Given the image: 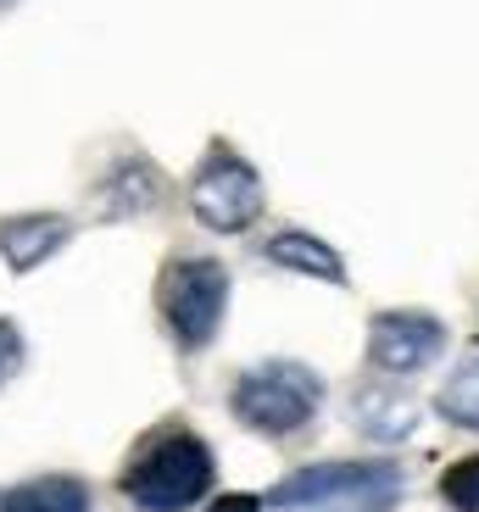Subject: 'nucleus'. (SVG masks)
<instances>
[{
	"label": "nucleus",
	"instance_id": "f257e3e1",
	"mask_svg": "<svg viewBox=\"0 0 479 512\" xmlns=\"http://www.w3.org/2000/svg\"><path fill=\"white\" fill-rule=\"evenodd\" d=\"M123 490H129L134 507L145 512H184L212 490V451L207 440L184 435V429H168L140 446V457L129 462L123 474Z\"/></svg>",
	"mask_w": 479,
	"mask_h": 512
},
{
	"label": "nucleus",
	"instance_id": "f03ea898",
	"mask_svg": "<svg viewBox=\"0 0 479 512\" xmlns=\"http://www.w3.org/2000/svg\"><path fill=\"white\" fill-rule=\"evenodd\" d=\"M279 512H390L402 501L396 462H312L273 490Z\"/></svg>",
	"mask_w": 479,
	"mask_h": 512
},
{
	"label": "nucleus",
	"instance_id": "7ed1b4c3",
	"mask_svg": "<svg viewBox=\"0 0 479 512\" xmlns=\"http://www.w3.org/2000/svg\"><path fill=\"white\" fill-rule=\"evenodd\" d=\"M229 401L240 412V423H251L262 435H296V429L312 423V412L324 401V384L301 362H262L234 384Z\"/></svg>",
	"mask_w": 479,
	"mask_h": 512
},
{
	"label": "nucleus",
	"instance_id": "20e7f679",
	"mask_svg": "<svg viewBox=\"0 0 479 512\" xmlns=\"http://www.w3.org/2000/svg\"><path fill=\"white\" fill-rule=\"evenodd\" d=\"M229 307V273L212 256H179L162 273V318H168L179 346H207Z\"/></svg>",
	"mask_w": 479,
	"mask_h": 512
},
{
	"label": "nucleus",
	"instance_id": "39448f33",
	"mask_svg": "<svg viewBox=\"0 0 479 512\" xmlns=\"http://www.w3.org/2000/svg\"><path fill=\"white\" fill-rule=\"evenodd\" d=\"M190 212L207 229H218V234H240V229H251V223L262 218V179H257V167L251 162H240L234 151H212L207 156V167L195 173V184H190Z\"/></svg>",
	"mask_w": 479,
	"mask_h": 512
},
{
	"label": "nucleus",
	"instance_id": "423d86ee",
	"mask_svg": "<svg viewBox=\"0 0 479 512\" xmlns=\"http://www.w3.org/2000/svg\"><path fill=\"white\" fill-rule=\"evenodd\" d=\"M446 329L424 312H385L374 318V334H368V362L385 373H418L441 357Z\"/></svg>",
	"mask_w": 479,
	"mask_h": 512
},
{
	"label": "nucleus",
	"instance_id": "0eeeda50",
	"mask_svg": "<svg viewBox=\"0 0 479 512\" xmlns=\"http://www.w3.org/2000/svg\"><path fill=\"white\" fill-rule=\"evenodd\" d=\"M73 240V223L56 218V212H28V218H6L0 223V256H6V268L17 273H34L39 262L51 251Z\"/></svg>",
	"mask_w": 479,
	"mask_h": 512
},
{
	"label": "nucleus",
	"instance_id": "6e6552de",
	"mask_svg": "<svg viewBox=\"0 0 479 512\" xmlns=\"http://www.w3.org/2000/svg\"><path fill=\"white\" fill-rule=\"evenodd\" d=\"M351 423L363 429L368 440H407L418 429V401L407 390H390V384H363L351 396Z\"/></svg>",
	"mask_w": 479,
	"mask_h": 512
},
{
	"label": "nucleus",
	"instance_id": "1a4fd4ad",
	"mask_svg": "<svg viewBox=\"0 0 479 512\" xmlns=\"http://www.w3.org/2000/svg\"><path fill=\"white\" fill-rule=\"evenodd\" d=\"M268 262H279V268H296L307 273V279H324V284H346V262H340L335 251H329L318 234H301V229H285L268 240Z\"/></svg>",
	"mask_w": 479,
	"mask_h": 512
},
{
	"label": "nucleus",
	"instance_id": "9d476101",
	"mask_svg": "<svg viewBox=\"0 0 479 512\" xmlns=\"http://www.w3.org/2000/svg\"><path fill=\"white\" fill-rule=\"evenodd\" d=\"M0 512H90V496L78 479H34L0 501Z\"/></svg>",
	"mask_w": 479,
	"mask_h": 512
},
{
	"label": "nucleus",
	"instance_id": "9b49d317",
	"mask_svg": "<svg viewBox=\"0 0 479 512\" xmlns=\"http://www.w3.org/2000/svg\"><path fill=\"white\" fill-rule=\"evenodd\" d=\"M435 407H441L452 423H463V429H479V357H468L463 368L446 379V390H441Z\"/></svg>",
	"mask_w": 479,
	"mask_h": 512
},
{
	"label": "nucleus",
	"instance_id": "f8f14e48",
	"mask_svg": "<svg viewBox=\"0 0 479 512\" xmlns=\"http://www.w3.org/2000/svg\"><path fill=\"white\" fill-rule=\"evenodd\" d=\"M156 173L151 167H123V173H117V184L112 190H123V195H106V212H140V206H156Z\"/></svg>",
	"mask_w": 479,
	"mask_h": 512
},
{
	"label": "nucleus",
	"instance_id": "ddd939ff",
	"mask_svg": "<svg viewBox=\"0 0 479 512\" xmlns=\"http://www.w3.org/2000/svg\"><path fill=\"white\" fill-rule=\"evenodd\" d=\"M441 496L452 501L457 512H479V457H463L441 474Z\"/></svg>",
	"mask_w": 479,
	"mask_h": 512
},
{
	"label": "nucleus",
	"instance_id": "4468645a",
	"mask_svg": "<svg viewBox=\"0 0 479 512\" xmlns=\"http://www.w3.org/2000/svg\"><path fill=\"white\" fill-rule=\"evenodd\" d=\"M17 368H23V334H17V323L0 318V384L12 379Z\"/></svg>",
	"mask_w": 479,
	"mask_h": 512
},
{
	"label": "nucleus",
	"instance_id": "2eb2a0df",
	"mask_svg": "<svg viewBox=\"0 0 479 512\" xmlns=\"http://www.w3.org/2000/svg\"><path fill=\"white\" fill-rule=\"evenodd\" d=\"M207 512H257V496H223V501H212Z\"/></svg>",
	"mask_w": 479,
	"mask_h": 512
},
{
	"label": "nucleus",
	"instance_id": "dca6fc26",
	"mask_svg": "<svg viewBox=\"0 0 479 512\" xmlns=\"http://www.w3.org/2000/svg\"><path fill=\"white\" fill-rule=\"evenodd\" d=\"M0 6H17V0H0Z\"/></svg>",
	"mask_w": 479,
	"mask_h": 512
}]
</instances>
